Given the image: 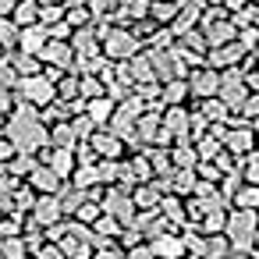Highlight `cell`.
<instances>
[{"label": "cell", "instance_id": "13", "mask_svg": "<svg viewBox=\"0 0 259 259\" xmlns=\"http://www.w3.org/2000/svg\"><path fill=\"white\" fill-rule=\"evenodd\" d=\"M167 153H170V167H195L199 163V153H195L192 139H174L167 146Z\"/></svg>", "mask_w": 259, "mask_h": 259}, {"label": "cell", "instance_id": "3", "mask_svg": "<svg viewBox=\"0 0 259 259\" xmlns=\"http://www.w3.org/2000/svg\"><path fill=\"white\" fill-rule=\"evenodd\" d=\"M54 100H57V89H54V78H50L47 71L25 75V78H18V85H15V103H29V107L43 110V107L54 103Z\"/></svg>", "mask_w": 259, "mask_h": 259}, {"label": "cell", "instance_id": "1", "mask_svg": "<svg viewBox=\"0 0 259 259\" xmlns=\"http://www.w3.org/2000/svg\"><path fill=\"white\" fill-rule=\"evenodd\" d=\"M4 135L11 139V146L18 153H36V149L50 146V128L39 117V110L29 103H15V110L4 121Z\"/></svg>", "mask_w": 259, "mask_h": 259}, {"label": "cell", "instance_id": "11", "mask_svg": "<svg viewBox=\"0 0 259 259\" xmlns=\"http://www.w3.org/2000/svg\"><path fill=\"white\" fill-rule=\"evenodd\" d=\"M149 248H153L156 259H185L188 255L185 252V241H181V231H163L160 238L149 241Z\"/></svg>", "mask_w": 259, "mask_h": 259}, {"label": "cell", "instance_id": "44", "mask_svg": "<svg viewBox=\"0 0 259 259\" xmlns=\"http://www.w3.org/2000/svg\"><path fill=\"white\" fill-rule=\"evenodd\" d=\"M255 259H259V255H255Z\"/></svg>", "mask_w": 259, "mask_h": 259}, {"label": "cell", "instance_id": "17", "mask_svg": "<svg viewBox=\"0 0 259 259\" xmlns=\"http://www.w3.org/2000/svg\"><path fill=\"white\" fill-rule=\"evenodd\" d=\"M82 110H85L100 128H107V121H110V114H114V100H110V96H96V100H85Z\"/></svg>", "mask_w": 259, "mask_h": 259}, {"label": "cell", "instance_id": "28", "mask_svg": "<svg viewBox=\"0 0 259 259\" xmlns=\"http://www.w3.org/2000/svg\"><path fill=\"white\" fill-rule=\"evenodd\" d=\"M220 149H224V142H220V139H213L209 132H206L202 139H195V153H199V160H213Z\"/></svg>", "mask_w": 259, "mask_h": 259}, {"label": "cell", "instance_id": "2", "mask_svg": "<svg viewBox=\"0 0 259 259\" xmlns=\"http://www.w3.org/2000/svg\"><path fill=\"white\" fill-rule=\"evenodd\" d=\"M255 227H259V209H248V206H231L227 209V241L231 248H241V252H255Z\"/></svg>", "mask_w": 259, "mask_h": 259}, {"label": "cell", "instance_id": "15", "mask_svg": "<svg viewBox=\"0 0 259 259\" xmlns=\"http://www.w3.org/2000/svg\"><path fill=\"white\" fill-rule=\"evenodd\" d=\"M47 128H50V146H54V149H75L78 135H75L71 121H54V124H47Z\"/></svg>", "mask_w": 259, "mask_h": 259}, {"label": "cell", "instance_id": "10", "mask_svg": "<svg viewBox=\"0 0 259 259\" xmlns=\"http://www.w3.org/2000/svg\"><path fill=\"white\" fill-rule=\"evenodd\" d=\"M29 217H32L39 227H50V224L64 220V213H61V199H57V195H36V202H32V209H29Z\"/></svg>", "mask_w": 259, "mask_h": 259}, {"label": "cell", "instance_id": "27", "mask_svg": "<svg viewBox=\"0 0 259 259\" xmlns=\"http://www.w3.org/2000/svg\"><path fill=\"white\" fill-rule=\"evenodd\" d=\"M71 128H75V135H78V139H89V135L100 128V124H96V121H93L85 110H75V114H71Z\"/></svg>", "mask_w": 259, "mask_h": 259}, {"label": "cell", "instance_id": "35", "mask_svg": "<svg viewBox=\"0 0 259 259\" xmlns=\"http://www.w3.org/2000/svg\"><path fill=\"white\" fill-rule=\"evenodd\" d=\"M89 259H124V252H121L117 245H107V248H93Z\"/></svg>", "mask_w": 259, "mask_h": 259}, {"label": "cell", "instance_id": "38", "mask_svg": "<svg viewBox=\"0 0 259 259\" xmlns=\"http://www.w3.org/2000/svg\"><path fill=\"white\" fill-rule=\"evenodd\" d=\"M245 4H252V0H224L227 11H238V8H245Z\"/></svg>", "mask_w": 259, "mask_h": 259}, {"label": "cell", "instance_id": "12", "mask_svg": "<svg viewBox=\"0 0 259 259\" xmlns=\"http://www.w3.org/2000/svg\"><path fill=\"white\" fill-rule=\"evenodd\" d=\"M160 213H163V220L170 224V227H185L188 224V213H185V195H174V192H163L160 195V206H156Z\"/></svg>", "mask_w": 259, "mask_h": 259}, {"label": "cell", "instance_id": "23", "mask_svg": "<svg viewBox=\"0 0 259 259\" xmlns=\"http://www.w3.org/2000/svg\"><path fill=\"white\" fill-rule=\"evenodd\" d=\"M231 206H248V209H259V185L245 181V185L231 195Z\"/></svg>", "mask_w": 259, "mask_h": 259}, {"label": "cell", "instance_id": "4", "mask_svg": "<svg viewBox=\"0 0 259 259\" xmlns=\"http://www.w3.org/2000/svg\"><path fill=\"white\" fill-rule=\"evenodd\" d=\"M100 206H103V213H110L121 227H135L139 206H135V199H132V192H128V188H121V185H107V188H103Z\"/></svg>", "mask_w": 259, "mask_h": 259}, {"label": "cell", "instance_id": "8", "mask_svg": "<svg viewBox=\"0 0 259 259\" xmlns=\"http://www.w3.org/2000/svg\"><path fill=\"white\" fill-rule=\"evenodd\" d=\"M255 146H259V139H255L252 121H248V124H234V128H227V135H224V149L234 153V156H245V153L255 149Z\"/></svg>", "mask_w": 259, "mask_h": 259}, {"label": "cell", "instance_id": "39", "mask_svg": "<svg viewBox=\"0 0 259 259\" xmlns=\"http://www.w3.org/2000/svg\"><path fill=\"white\" fill-rule=\"evenodd\" d=\"M4 121H8V114H0V135H4Z\"/></svg>", "mask_w": 259, "mask_h": 259}, {"label": "cell", "instance_id": "37", "mask_svg": "<svg viewBox=\"0 0 259 259\" xmlns=\"http://www.w3.org/2000/svg\"><path fill=\"white\" fill-rule=\"evenodd\" d=\"M11 110H15V93L0 89V114H11Z\"/></svg>", "mask_w": 259, "mask_h": 259}, {"label": "cell", "instance_id": "40", "mask_svg": "<svg viewBox=\"0 0 259 259\" xmlns=\"http://www.w3.org/2000/svg\"><path fill=\"white\" fill-rule=\"evenodd\" d=\"M255 252H259V227H255Z\"/></svg>", "mask_w": 259, "mask_h": 259}, {"label": "cell", "instance_id": "36", "mask_svg": "<svg viewBox=\"0 0 259 259\" xmlns=\"http://www.w3.org/2000/svg\"><path fill=\"white\" fill-rule=\"evenodd\" d=\"M15 153H18V149L11 146V139H8V135H0V163H8Z\"/></svg>", "mask_w": 259, "mask_h": 259}, {"label": "cell", "instance_id": "31", "mask_svg": "<svg viewBox=\"0 0 259 259\" xmlns=\"http://www.w3.org/2000/svg\"><path fill=\"white\" fill-rule=\"evenodd\" d=\"M15 202H18V209H22V213H29V209H32L36 192H32V185H29V181H22V185L15 188Z\"/></svg>", "mask_w": 259, "mask_h": 259}, {"label": "cell", "instance_id": "14", "mask_svg": "<svg viewBox=\"0 0 259 259\" xmlns=\"http://www.w3.org/2000/svg\"><path fill=\"white\" fill-rule=\"evenodd\" d=\"M192 93H188V82L185 78H170V82H160V103L170 107V103H188Z\"/></svg>", "mask_w": 259, "mask_h": 259}, {"label": "cell", "instance_id": "43", "mask_svg": "<svg viewBox=\"0 0 259 259\" xmlns=\"http://www.w3.org/2000/svg\"><path fill=\"white\" fill-rule=\"evenodd\" d=\"M0 217H4V213H0Z\"/></svg>", "mask_w": 259, "mask_h": 259}, {"label": "cell", "instance_id": "25", "mask_svg": "<svg viewBox=\"0 0 259 259\" xmlns=\"http://www.w3.org/2000/svg\"><path fill=\"white\" fill-rule=\"evenodd\" d=\"M238 163H241V178L252 181V185H259V146L248 149L245 156H238Z\"/></svg>", "mask_w": 259, "mask_h": 259}, {"label": "cell", "instance_id": "42", "mask_svg": "<svg viewBox=\"0 0 259 259\" xmlns=\"http://www.w3.org/2000/svg\"><path fill=\"white\" fill-rule=\"evenodd\" d=\"M0 241H4V234H0Z\"/></svg>", "mask_w": 259, "mask_h": 259}, {"label": "cell", "instance_id": "22", "mask_svg": "<svg viewBox=\"0 0 259 259\" xmlns=\"http://www.w3.org/2000/svg\"><path fill=\"white\" fill-rule=\"evenodd\" d=\"M199 227H202V234H224V227H227V209H209V213H202Z\"/></svg>", "mask_w": 259, "mask_h": 259}, {"label": "cell", "instance_id": "20", "mask_svg": "<svg viewBox=\"0 0 259 259\" xmlns=\"http://www.w3.org/2000/svg\"><path fill=\"white\" fill-rule=\"evenodd\" d=\"M36 163H39V156H36V153H15V156L4 163V170H11L15 178H25Z\"/></svg>", "mask_w": 259, "mask_h": 259}, {"label": "cell", "instance_id": "34", "mask_svg": "<svg viewBox=\"0 0 259 259\" xmlns=\"http://www.w3.org/2000/svg\"><path fill=\"white\" fill-rule=\"evenodd\" d=\"M124 259H156V255H153V248H149V241H139V245H132V248H124Z\"/></svg>", "mask_w": 259, "mask_h": 259}, {"label": "cell", "instance_id": "33", "mask_svg": "<svg viewBox=\"0 0 259 259\" xmlns=\"http://www.w3.org/2000/svg\"><path fill=\"white\" fill-rule=\"evenodd\" d=\"M245 121H255L259 117V93H248V100L241 103V110H238Z\"/></svg>", "mask_w": 259, "mask_h": 259}, {"label": "cell", "instance_id": "5", "mask_svg": "<svg viewBox=\"0 0 259 259\" xmlns=\"http://www.w3.org/2000/svg\"><path fill=\"white\" fill-rule=\"evenodd\" d=\"M185 82H188L192 100H206V96H217V89H220V71L209 68V64H195V68L185 75Z\"/></svg>", "mask_w": 259, "mask_h": 259}, {"label": "cell", "instance_id": "41", "mask_svg": "<svg viewBox=\"0 0 259 259\" xmlns=\"http://www.w3.org/2000/svg\"><path fill=\"white\" fill-rule=\"evenodd\" d=\"M25 259H36V255H32V252H29V255H25Z\"/></svg>", "mask_w": 259, "mask_h": 259}, {"label": "cell", "instance_id": "24", "mask_svg": "<svg viewBox=\"0 0 259 259\" xmlns=\"http://www.w3.org/2000/svg\"><path fill=\"white\" fill-rule=\"evenodd\" d=\"M93 231H96V234H103L107 241H114V245H117V234H121V224H117V220H114L110 213H100V217L93 220Z\"/></svg>", "mask_w": 259, "mask_h": 259}, {"label": "cell", "instance_id": "21", "mask_svg": "<svg viewBox=\"0 0 259 259\" xmlns=\"http://www.w3.org/2000/svg\"><path fill=\"white\" fill-rule=\"evenodd\" d=\"M103 213V206H100V199H93V195H85L82 202H78V209L68 217V220H78V224H93L96 217Z\"/></svg>", "mask_w": 259, "mask_h": 259}, {"label": "cell", "instance_id": "29", "mask_svg": "<svg viewBox=\"0 0 259 259\" xmlns=\"http://www.w3.org/2000/svg\"><path fill=\"white\" fill-rule=\"evenodd\" d=\"M195 178H199V181H209V185H220L224 170H220L213 160H199V163H195Z\"/></svg>", "mask_w": 259, "mask_h": 259}, {"label": "cell", "instance_id": "32", "mask_svg": "<svg viewBox=\"0 0 259 259\" xmlns=\"http://www.w3.org/2000/svg\"><path fill=\"white\" fill-rule=\"evenodd\" d=\"M32 255H36V259H64V248H61L57 241H43Z\"/></svg>", "mask_w": 259, "mask_h": 259}, {"label": "cell", "instance_id": "18", "mask_svg": "<svg viewBox=\"0 0 259 259\" xmlns=\"http://www.w3.org/2000/svg\"><path fill=\"white\" fill-rule=\"evenodd\" d=\"M170 192L174 195H192L195 192V167H174L170 170Z\"/></svg>", "mask_w": 259, "mask_h": 259}, {"label": "cell", "instance_id": "9", "mask_svg": "<svg viewBox=\"0 0 259 259\" xmlns=\"http://www.w3.org/2000/svg\"><path fill=\"white\" fill-rule=\"evenodd\" d=\"M89 142H93V149H96L100 156H107V160H121V156L128 153L124 139H117L110 128H96V132L89 135Z\"/></svg>", "mask_w": 259, "mask_h": 259}, {"label": "cell", "instance_id": "26", "mask_svg": "<svg viewBox=\"0 0 259 259\" xmlns=\"http://www.w3.org/2000/svg\"><path fill=\"white\" fill-rule=\"evenodd\" d=\"M0 252H4L8 259H25V255H29V245H25L22 234H11V238L0 241Z\"/></svg>", "mask_w": 259, "mask_h": 259}, {"label": "cell", "instance_id": "19", "mask_svg": "<svg viewBox=\"0 0 259 259\" xmlns=\"http://www.w3.org/2000/svg\"><path fill=\"white\" fill-rule=\"evenodd\" d=\"M64 220H68V217H64ZM57 245L64 248V259H89V255H93V248H89L78 234H71V231H64V238H61Z\"/></svg>", "mask_w": 259, "mask_h": 259}, {"label": "cell", "instance_id": "6", "mask_svg": "<svg viewBox=\"0 0 259 259\" xmlns=\"http://www.w3.org/2000/svg\"><path fill=\"white\" fill-rule=\"evenodd\" d=\"M22 181H29L36 195H61V192H64V185H68V178H61L50 163H36Z\"/></svg>", "mask_w": 259, "mask_h": 259}, {"label": "cell", "instance_id": "7", "mask_svg": "<svg viewBox=\"0 0 259 259\" xmlns=\"http://www.w3.org/2000/svg\"><path fill=\"white\" fill-rule=\"evenodd\" d=\"M139 50V36L135 32H124V29H114L103 36V54L114 57V61H132Z\"/></svg>", "mask_w": 259, "mask_h": 259}, {"label": "cell", "instance_id": "30", "mask_svg": "<svg viewBox=\"0 0 259 259\" xmlns=\"http://www.w3.org/2000/svg\"><path fill=\"white\" fill-rule=\"evenodd\" d=\"M100 160V153L93 149V142L89 139H78L75 142V163H96Z\"/></svg>", "mask_w": 259, "mask_h": 259}, {"label": "cell", "instance_id": "16", "mask_svg": "<svg viewBox=\"0 0 259 259\" xmlns=\"http://www.w3.org/2000/svg\"><path fill=\"white\" fill-rule=\"evenodd\" d=\"M160 188L153 185V181H142V185H135L132 188V199H135V206H139V213H146V209H156L160 206Z\"/></svg>", "mask_w": 259, "mask_h": 259}]
</instances>
